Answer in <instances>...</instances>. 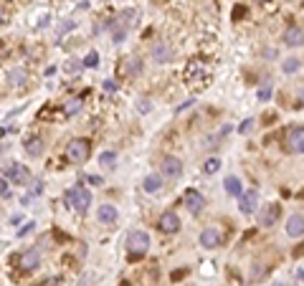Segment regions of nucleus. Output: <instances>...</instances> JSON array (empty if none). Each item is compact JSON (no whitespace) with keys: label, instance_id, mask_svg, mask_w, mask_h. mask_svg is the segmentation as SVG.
Here are the masks:
<instances>
[{"label":"nucleus","instance_id":"1","mask_svg":"<svg viewBox=\"0 0 304 286\" xmlns=\"http://www.w3.org/2000/svg\"><path fill=\"white\" fill-rule=\"evenodd\" d=\"M211 81V68L203 61H190L185 66V84L190 89H206Z\"/></svg>","mask_w":304,"mask_h":286},{"label":"nucleus","instance_id":"2","mask_svg":"<svg viewBox=\"0 0 304 286\" xmlns=\"http://www.w3.org/2000/svg\"><path fill=\"white\" fill-rule=\"evenodd\" d=\"M135 18H137L135 11H125V13L117 16V21H112V41H114V43H122V41H125L127 31L135 26Z\"/></svg>","mask_w":304,"mask_h":286},{"label":"nucleus","instance_id":"3","mask_svg":"<svg viewBox=\"0 0 304 286\" xmlns=\"http://www.w3.org/2000/svg\"><path fill=\"white\" fill-rule=\"evenodd\" d=\"M91 155V145H89V139H71L69 142V147H66V157L71 165H84Z\"/></svg>","mask_w":304,"mask_h":286},{"label":"nucleus","instance_id":"4","mask_svg":"<svg viewBox=\"0 0 304 286\" xmlns=\"http://www.w3.org/2000/svg\"><path fill=\"white\" fill-rule=\"evenodd\" d=\"M66 203H69V208L84 213V210L89 208V203H91V193H89L86 187L76 185V187H71V190L66 193Z\"/></svg>","mask_w":304,"mask_h":286},{"label":"nucleus","instance_id":"5","mask_svg":"<svg viewBox=\"0 0 304 286\" xmlns=\"http://www.w3.org/2000/svg\"><path fill=\"white\" fill-rule=\"evenodd\" d=\"M147 248H150V236H147L145 231H132V233L127 236V251H130L132 258L142 256Z\"/></svg>","mask_w":304,"mask_h":286},{"label":"nucleus","instance_id":"6","mask_svg":"<svg viewBox=\"0 0 304 286\" xmlns=\"http://www.w3.org/2000/svg\"><path fill=\"white\" fill-rule=\"evenodd\" d=\"M3 177H8V180L16 182V185H28L31 170H28L26 165H21V162H11V165L3 167Z\"/></svg>","mask_w":304,"mask_h":286},{"label":"nucleus","instance_id":"7","mask_svg":"<svg viewBox=\"0 0 304 286\" xmlns=\"http://www.w3.org/2000/svg\"><path fill=\"white\" fill-rule=\"evenodd\" d=\"M284 142H286V150H289V152L301 155V152H304V127H291V129H286Z\"/></svg>","mask_w":304,"mask_h":286},{"label":"nucleus","instance_id":"8","mask_svg":"<svg viewBox=\"0 0 304 286\" xmlns=\"http://www.w3.org/2000/svg\"><path fill=\"white\" fill-rule=\"evenodd\" d=\"M157 226H160V231H162V233H175V231L180 228V218H177V213H172V210L162 213L160 221H157Z\"/></svg>","mask_w":304,"mask_h":286},{"label":"nucleus","instance_id":"9","mask_svg":"<svg viewBox=\"0 0 304 286\" xmlns=\"http://www.w3.org/2000/svg\"><path fill=\"white\" fill-rule=\"evenodd\" d=\"M241 213H246V216H251V213L259 208V195L256 190H249V193H241V203H238Z\"/></svg>","mask_w":304,"mask_h":286},{"label":"nucleus","instance_id":"10","mask_svg":"<svg viewBox=\"0 0 304 286\" xmlns=\"http://www.w3.org/2000/svg\"><path fill=\"white\" fill-rule=\"evenodd\" d=\"M279 216H281V205H279V203H271V205H266V208H264L259 223L269 228V226H274V223L279 221Z\"/></svg>","mask_w":304,"mask_h":286},{"label":"nucleus","instance_id":"11","mask_svg":"<svg viewBox=\"0 0 304 286\" xmlns=\"http://www.w3.org/2000/svg\"><path fill=\"white\" fill-rule=\"evenodd\" d=\"M185 205H188V210L193 213V216H198V213L206 208V198L198 190H188L185 193Z\"/></svg>","mask_w":304,"mask_h":286},{"label":"nucleus","instance_id":"12","mask_svg":"<svg viewBox=\"0 0 304 286\" xmlns=\"http://www.w3.org/2000/svg\"><path fill=\"white\" fill-rule=\"evenodd\" d=\"M180 175H182V165H180V160H175V157L162 160V177H167V180H177Z\"/></svg>","mask_w":304,"mask_h":286},{"label":"nucleus","instance_id":"13","mask_svg":"<svg viewBox=\"0 0 304 286\" xmlns=\"http://www.w3.org/2000/svg\"><path fill=\"white\" fill-rule=\"evenodd\" d=\"M286 233L291 236V238H299V236H304V216H291L289 218V223H286Z\"/></svg>","mask_w":304,"mask_h":286},{"label":"nucleus","instance_id":"14","mask_svg":"<svg viewBox=\"0 0 304 286\" xmlns=\"http://www.w3.org/2000/svg\"><path fill=\"white\" fill-rule=\"evenodd\" d=\"M38 251H26V253H21L18 256V263H21V268L23 271H33V268H38Z\"/></svg>","mask_w":304,"mask_h":286},{"label":"nucleus","instance_id":"15","mask_svg":"<svg viewBox=\"0 0 304 286\" xmlns=\"http://www.w3.org/2000/svg\"><path fill=\"white\" fill-rule=\"evenodd\" d=\"M99 223H104V226H112L114 221H117V208L114 205H109V203H104V205H99Z\"/></svg>","mask_w":304,"mask_h":286},{"label":"nucleus","instance_id":"16","mask_svg":"<svg viewBox=\"0 0 304 286\" xmlns=\"http://www.w3.org/2000/svg\"><path fill=\"white\" fill-rule=\"evenodd\" d=\"M43 150H46V145H43V139H41V137H31V139H26V152H28L31 157H41Z\"/></svg>","mask_w":304,"mask_h":286},{"label":"nucleus","instance_id":"17","mask_svg":"<svg viewBox=\"0 0 304 286\" xmlns=\"http://www.w3.org/2000/svg\"><path fill=\"white\" fill-rule=\"evenodd\" d=\"M284 43H286V46H301V43H304V33H301V28H296V26L286 28V33H284Z\"/></svg>","mask_w":304,"mask_h":286},{"label":"nucleus","instance_id":"18","mask_svg":"<svg viewBox=\"0 0 304 286\" xmlns=\"http://www.w3.org/2000/svg\"><path fill=\"white\" fill-rule=\"evenodd\" d=\"M200 243H203L206 248H216V246L221 243V233H218L216 228H206V231L200 233Z\"/></svg>","mask_w":304,"mask_h":286},{"label":"nucleus","instance_id":"19","mask_svg":"<svg viewBox=\"0 0 304 286\" xmlns=\"http://www.w3.org/2000/svg\"><path fill=\"white\" fill-rule=\"evenodd\" d=\"M152 58H155L157 63H165V61L172 58V48H170L167 43H157V46L152 48Z\"/></svg>","mask_w":304,"mask_h":286},{"label":"nucleus","instance_id":"20","mask_svg":"<svg viewBox=\"0 0 304 286\" xmlns=\"http://www.w3.org/2000/svg\"><path fill=\"white\" fill-rule=\"evenodd\" d=\"M26 81H28V71L26 68H13L8 74V84L11 86H23Z\"/></svg>","mask_w":304,"mask_h":286},{"label":"nucleus","instance_id":"21","mask_svg":"<svg viewBox=\"0 0 304 286\" xmlns=\"http://www.w3.org/2000/svg\"><path fill=\"white\" fill-rule=\"evenodd\" d=\"M223 185H226V193H228V195L241 198L243 187H241V180H238V177H233V175H231V177H226V182H223Z\"/></svg>","mask_w":304,"mask_h":286},{"label":"nucleus","instance_id":"22","mask_svg":"<svg viewBox=\"0 0 304 286\" xmlns=\"http://www.w3.org/2000/svg\"><path fill=\"white\" fill-rule=\"evenodd\" d=\"M81 104H84V99L81 97H71L66 104H64V114H69V117H74V114H79V109H81Z\"/></svg>","mask_w":304,"mask_h":286},{"label":"nucleus","instance_id":"23","mask_svg":"<svg viewBox=\"0 0 304 286\" xmlns=\"http://www.w3.org/2000/svg\"><path fill=\"white\" fill-rule=\"evenodd\" d=\"M160 187H162V177L160 175H147L145 177V190L147 193H160Z\"/></svg>","mask_w":304,"mask_h":286},{"label":"nucleus","instance_id":"24","mask_svg":"<svg viewBox=\"0 0 304 286\" xmlns=\"http://www.w3.org/2000/svg\"><path fill=\"white\" fill-rule=\"evenodd\" d=\"M266 271H269V266H266L264 261L254 263V268H251V281H261V278L266 276Z\"/></svg>","mask_w":304,"mask_h":286},{"label":"nucleus","instance_id":"25","mask_svg":"<svg viewBox=\"0 0 304 286\" xmlns=\"http://www.w3.org/2000/svg\"><path fill=\"white\" fill-rule=\"evenodd\" d=\"M81 68H84V61H76V58H71V61L64 63V71H66V74H71V76H76Z\"/></svg>","mask_w":304,"mask_h":286},{"label":"nucleus","instance_id":"26","mask_svg":"<svg viewBox=\"0 0 304 286\" xmlns=\"http://www.w3.org/2000/svg\"><path fill=\"white\" fill-rule=\"evenodd\" d=\"M41 190H43V182H41V180H36V182H33V187H31V193L23 198V205H28V203L36 198V195H41Z\"/></svg>","mask_w":304,"mask_h":286},{"label":"nucleus","instance_id":"27","mask_svg":"<svg viewBox=\"0 0 304 286\" xmlns=\"http://www.w3.org/2000/svg\"><path fill=\"white\" fill-rule=\"evenodd\" d=\"M299 66H301L299 58H286L281 68H284V74H294V71H299Z\"/></svg>","mask_w":304,"mask_h":286},{"label":"nucleus","instance_id":"28","mask_svg":"<svg viewBox=\"0 0 304 286\" xmlns=\"http://www.w3.org/2000/svg\"><path fill=\"white\" fill-rule=\"evenodd\" d=\"M99 162H102V167H114V162H117V155H114V152H102Z\"/></svg>","mask_w":304,"mask_h":286},{"label":"nucleus","instance_id":"29","mask_svg":"<svg viewBox=\"0 0 304 286\" xmlns=\"http://www.w3.org/2000/svg\"><path fill=\"white\" fill-rule=\"evenodd\" d=\"M208 175H213V172H218L221 170V160L218 157H211V160H206V167H203Z\"/></svg>","mask_w":304,"mask_h":286},{"label":"nucleus","instance_id":"30","mask_svg":"<svg viewBox=\"0 0 304 286\" xmlns=\"http://www.w3.org/2000/svg\"><path fill=\"white\" fill-rule=\"evenodd\" d=\"M84 66L96 68V66H99V53H96V51H89V53H86V58H84Z\"/></svg>","mask_w":304,"mask_h":286},{"label":"nucleus","instance_id":"31","mask_svg":"<svg viewBox=\"0 0 304 286\" xmlns=\"http://www.w3.org/2000/svg\"><path fill=\"white\" fill-rule=\"evenodd\" d=\"M251 129H254V119H246V122H243V124L238 127V132H241V134H249Z\"/></svg>","mask_w":304,"mask_h":286},{"label":"nucleus","instance_id":"32","mask_svg":"<svg viewBox=\"0 0 304 286\" xmlns=\"http://www.w3.org/2000/svg\"><path fill=\"white\" fill-rule=\"evenodd\" d=\"M259 99H261V102H269V99H271V89H269V86L259 89Z\"/></svg>","mask_w":304,"mask_h":286},{"label":"nucleus","instance_id":"33","mask_svg":"<svg viewBox=\"0 0 304 286\" xmlns=\"http://www.w3.org/2000/svg\"><path fill=\"white\" fill-rule=\"evenodd\" d=\"M6 195H11V190H8V180L0 177V198H6Z\"/></svg>","mask_w":304,"mask_h":286},{"label":"nucleus","instance_id":"34","mask_svg":"<svg viewBox=\"0 0 304 286\" xmlns=\"http://www.w3.org/2000/svg\"><path fill=\"white\" fill-rule=\"evenodd\" d=\"M104 89H107V91H114V89H117V81H112V79L104 81Z\"/></svg>","mask_w":304,"mask_h":286},{"label":"nucleus","instance_id":"35","mask_svg":"<svg viewBox=\"0 0 304 286\" xmlns=\"http://www.w3.org/2000/svg\"><path fill=\"white\" fill-rule=\"evenodd\" d=\"M137 107H140V112H147V109H150V104H147V99H140V104H137Z\"/></svg>","mask_w":304,"mask_h":286},{"label":"nucleus","instance_id":"36","mask_svg":"<svg viewBox=\"0 0 304 286\" xmlns=\"http://www.w3.org/2000/svg\"><path fill=\"white\" fill-rule=\"evenodd\" d=\"M89 182L96 187V185H102V177H99V175H91V177H89Z\"/></svg>","mask_w":304,"mask_h":286},{"label":"nucleus","instance_id":"37","mask_svg":"<svg viewBox=\"0 0 304 286\" xmlns=\"http://www.w3.org/2000/svg\"><path fill=\"white\" fill-rule=\"evenodd\" d=\"M31 231H33V223H31V226H26V228H21V236H26V233H31Z\"/></svg>","mask_w":304,"mask_h":286},{"label":"nucleus","instance_id":"38","mask_svg":"<svg viewBox=\"0 0 304 286\" xmlns=\"http://www.w3.org/2000/svg\"><path fill=\"white\" fill-rule=\"evenodd\" d=\"M0 23H6V8L0 6Z\"/></svg>","mask_w":304,"mask_h":286},{"label":"nucleus","instance_id":"39","mask_svg":"<svg viewBox=\"0 0 304 286\" xmlns=\"http://www.w3.org/2000/svg\"><path fill=\"white\" fill-rule=\"evenodd\" d=\"M294 256H304V243H301V246H299V248L294 251Z\"/></svg>","mask_w":304,"mask_h":286},{"label":"nucleus","instance_id":"40","mask_svg":"<svg viewBox=\"0 0 304 286\" xmlns=\"http://www.w3.org/2000/svg\"><path fill=\"white\" fill-rule=\"evenodd\" d=\"M3 134H6V129H3V127H0V137H3Z\"/></svg>","mask_w":304,"mask_h":286},{"label":"nucleus","instance_id":"41","mask_svg":"<svg viewBox=\"0 0 304 286\" xmlns=\"http://www.w3.org/2000/svg\"><path fill=\"white\" fill-rule=\"evenodd\" d=\"M276 286H284V283H276Z\"/></svg>","mask_w":304,"mask_h":286}]
</instances>
